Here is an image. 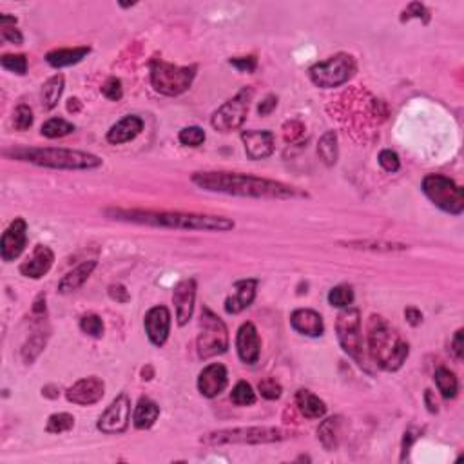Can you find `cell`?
Wrapping results in <instances>:
<instances>
[{"label":"cell","instance_id":"6da1fadb","mask_svg":"<svg viewBox=\"0 0 464 464\" xmlns=\"http://www.w3.org/2000/svg\"><path fill=\"white\" fill-rule=\"evenodd\" d=\"M193 184L209 193L231 194V196L243 198H272V200H289V198L307 196L299 193L298 189L289 187L276 180L258 178L252 175H241V172L209 171L194 172Z\"/></svg>","mask_w":464,"mask_h":464},{"label":"cell","instance_id":"7a4b0ae2","mask_svg":"<svg viewBox=\"0 0 464 464\" xmlns=\"http://www.w3.org/2000/svg\"><path fill=\"white\" fill-rule=\"evenodd\" d=\"M105 214L118 221L151 225V227L180 228V231H209L227 232L234 228V221L224 216L194 214V212H153V210L109 209Z\"/></svg>","mask_w":464,"mask_h":464},{"label":"cell","instance_id":"3957f363","mask_svg":"<svg viewBox=\"0 0 464 464\" xmlns=\"http://www.w3.org/2000/svg\"><path fill=\"white\" fill-rule=\"evenodd\" d=\"M368 354L374 363L386 372H397L410 354V345L403 336L383 318L372 315L368 321Z\"/></svg>","mask_w":464,"mask_h":464},{"label":"cell","instance_id":"277c9868","mask_svg":"<svg viewBox=\"0 0 464 464\" xmlns=\"http://www.w3.org/2000/svg\"><path fill=\"white\" fill-rule=\"evenodd\" d=\"M13 158L29 162L39 167L49 169H67V171H89L102 165V158L97 154L75 149H58V147H44V149H15L11 151Z\"/></svg>","mask_w":464,"mask_h":464},{"label":"cell","instance_id":"5b68a950","mask_svg":"<svg viewBox=\"0 0 464 464\" xmlns=\"http://www.w3.org/2000/svg\"><path fill=\"white\" fill-rule=\"evenodd\" d=\"M287 430L276 426H247V428H228L210 432L203 435L202 442L207 446H224V444H271L289 439Z\"/></svg>","mask_w":464,"mask_h":464},{"label":"cell","instance_id":"8992f818","mask_svg":"<svg viewBox=\"0 0 464 464\" xmlns=\"http://www.w3.org/2000/svg\"><path fill=\"white\" fill-rule=\"evenodd\" d=\"M196 66H175L154 58L151 62V83L154 91L165 97H178L191 89L196 79Z\"/></svg>","mask_w":464,"mask_h":464},{"label":"cell","instance_id":"52a82bcc","mask_svg":"<svg viewBox=\"0 0 464 464\" xmlns=\"http://www.w3.org/2000/svg\"><path fill=\"white\" fill-rule=\"evenodd\" d=\"M421 189L430 202L448 214L459 216L464 210V193L459 184L444 175H426Z\"/></svg>","mask_w":464,"mask_h":464},{"label":"cell","instance_id":"ba28073f","mask_svg":"<svg viewBox=\"0 0 464 464\" xmlns=\"http://www.w3.org/2000/svg\"><path fill=\"white\" fill-rule=\"evenodd\" d=\"M357 71L355 58L348 53H337L327 60L318 62L308 69L312 83L315 88L321 89H334L346 83Z\"/></svg>","mask_w":464,"mask_h":464},{"label":"cell","instance_id":"9c48e42d","mask_svg":"<svg viewBox=\"0 0 464 464\" xmlns=\"http://www.w3.org/2000/svg\"><path fill=\"white\" fill-rule=\"evenodd\" d=\"M196 350L200 360H210L228 350V330L209 307L200 314V334L196 339Z\"/></svg>","mask_w":464,"mask_h":464},{"label":"cell","instance_id":"30bf717a","mask_svg":"<svg viewBox=\"0 0 464 464\" xmlns=\"http://www.w3.org/2000/svg\"><path fill=\"white\" fill-rule=\"evenodd\" d=\"M337 341L343 350L350 355L360 367H367L363 348V334H361V314L355 307L341 308L336 320Z\"/></svg>","mask_w":464,"mask_h":464},{"label":"cell","instance_id":"8fae6325","mask_svg":"<svg viewBox=\"0 0 464 464\" xmlns=\"http://www.w3.org/2000/svg\"><path fill=\"white\" fill-rule=\"evenodd\" d=\"M254 98V89L243 88L236 97L219 105L210 116V125L219 132H231L240 129L247 120L250 102Z\"/></svg>","mask_w":464,"mask_h":464},{"label":"cell","instance_id":"7c38bea8","mask_svg":"<svg viewBox=\"0 0 464 464\" xmlns=\"http://www.w3.org/2000/svg\"><path fill=\"white\" fill-rule=\"evenodd\" d=\"M129 421H131V399L128 394H120L105 408V412L98 419L97 428L107 435L123 434L129 428Z\"/></svg>","mask_w":464,"mask_h":464},{"label":"cell","instance_id":"4fadbf2b","mask_svg":"<svg viewBox=\"0 0 464 464\" xmlns=\"http://www.w3.org/2000/svg\"><path fill=\"white\" fill-rule=\"evenodd\" d=\"M27 245V224L24 218H15L6 228L0 240V256L6 263H11L22 254Z\"/></svg>","mask_w":464,"mask_h":464},{"label":"cell","instance_id":"5bb4252c","mask_svg":"<svg viewBox=\"0 0 464 464\" xmlns=\"http://www.w3.org/2000/svg\"><path fill=\"white\" fill-rule=\"evenodd\" d=\"M105 394V383L102 381L100 377L91 376L83 377L75 385L69 386L66 390V399L69 403L79 404V407H91L97 404Z\"/></svg>","mask_w":464,"mask_h":464},{"label":"cell","instance_id":"9a60e30c","mask_svg":"<svg viewBox=\"0 0 464 464\" xmlns=\"http://www.w3.org/2000/svg\"><path fill=\"white\" fill-rule=\"evenodd\" d=\"M145 334L154 346H163L171 334V312L163 305L149 308L144 318Z\"/></svg>","mask_w":464,"mask_h":464},{"label":"cell","instance_id":"2e32d148","mask_svg":"<svg viewBox=\"0 0 464 464\" xmlns=\"http://www.w3.org/2000/svg\"><path fill=\"white\" fill-rule=\"evenodd\" d=\"M198 392L207 399L218 397L228 385L227 368L221 363H210L198 376Z\"/></svg>","mask_w":464,"mask_h":464},{"label":"cell","instance_id":"e0dca14e","mask_svg":"<svg viewBox=\"0 0 464 464\" xmlns=\"http://www.w3.org/2000/svg\"><path fill=\"white\" fill-rule=\"evenodd\" d=\"M194 301H196V280H184L175 287L172 303H175L176 323L184 327L193 318Z\"/></svg>","mask_w":464,"mask_h":464},{"label":"cell","instance_id":"ac0fdd59","mask_svg":"<svg viewBox=\"0 0 464 464\" xmlns=\"http://www.w3.org/2000/svg\"><path fill=\"white\" fill-rule=\"evenodd\" d=\"M236 350L240 360L245 364L258 363L259 354H261V341H259L258 329L254 327V323L247 321L238 329Z\"/></svg>","mask_w":464,"mask_h":464},{"label":"cell","instance_id":"d6986e66","mask_svg":"<svg viewBox=\"0 0 464 464\" xmlns=\"http://www.w3.org/2000/svg\"><path fill=\"white\" fill-rule=\"evenodd\" d=\"M241 142L250 160H265L274 153V135L271 131H241Z\"/></svg>","mask_w":464,"mask_h":464},{"label":"cell","instance_id":"ffe728a7","mask_svg":"<svg viewBox=\"0 0 464 464\" xmlns=\"http://www.w3.org/2000/svg\"><path fill=\"white\" fill-rule=\"evenodd\" d=\"M53 263H55V252L48 245H36L31 258L20 265V274L31 280H40L51 271Z\"/></svg>","mask_w":464,"mask_h":464},{"label":"cell","instance_id":"44dd1931","mask_svg":"<svg viewBox=\"0 0 464 464\" xmlns=\"http://www.w3.org/2000/svg\"><path fill=\"white\" fill-rule=\"evenodd\" d=\"M258 280H241L234 283V294L225 299V312L227 314H240L249 308L256 299Z\"/></svg>","mask_w":464,"mask_h":464},{"label":"cell","instance_id":"7402d4cb","mask_svg":"<svg viewBox=\"0 0 464 464\" xmlns=\"http://www.w3.org/2000/svg\"><path fill=\"white\" fill-rule=\"evenodd\" d=\"M290 325L301 336L307 337H320L325 332V323L320 312L312 308H298L290 315Z\"/></svg>","mask_w":464,"mask_h":464},{"label":"cell","instance_id":"603a6c76","mask_svg":"<svg viewBox=\"0 0 464 464\" xmlns=\"http://www.w3.org/2000/svg\"><path fill=\"white\" fill-rule=\"evenodd\" d=\"M142 131H144V120L140 116L129 114V116H123L120 122L114 123L113 128L107 131V142L113 145L128 144V142L135 140Z\"/></svg>","mask_w":464,"mask_h":464},{"label":"cell","instance_id":"cb8c5ba5","mask_svg":"<svg viewBox=\"0 0 464 464\" xmlns=\"http://www.w3.org/2000/svg\"><path fill=\"white\" fill-rule=\"evenodd\" d=\"M97 268V259H88V261L80 263L79 267L69 271L66 276L58 281V292L60 294H71L83 287V283L91 278L93 271Z\"/></svg>","mask_w":464,"mask_h":464},{"label":"cell","instance_id":"d4e9b609","mask_svg":"<svg viewBox=\"0 0 464 464\" xmlns=\"http://www.w3.org/2000/svg\"><path fill=\"white\" fill-rule=\"evenodd\" d=\"M89 53H91V48H88V46L53 49V51L46 55V62L51 67H55V69H60V67L75 66V64H79V62H82L83 58L88 57Z\"/></svg>","mask_w":464,"mask_h":464},{"label":"cell","instance_id":"484cf974","mask_svg":"<svg viewBox=\"0 0 464 464\" xmlns=\"http://www.w3.org/2000/svg\"><path fill=\"white\" fill-rule=\"evenodd\" d=\"M296 407H298L299 414L307 419H321L327 414V404L323 399L305 388L296 392Z\"/></svg>","mask_w":464,"mask_h":464},{"label":"cell","instance_id":"4316f807","mask_svg":"<svg viewBox=\"0 0 464 464\" xmlns=\"http://www.w3.org/2000/svg\"><path fill=\"white\" fill-rule=\"evenodd\" d=\"M160 417V407L149 397H140L132 412V425L138 430L153 428L154 423Z\"/></svg>","mask_w":464,"mask_h":464},{"label":"cell","instance_id":"83f0119b","mask_svg":"<svg viewBox=\"0 0 464 464\" xmlns=\"http://www.w3.org/2000/svg\"><path fill=\"white\" fill-rule=\"evenodd\" d=\"M339 434H341V417L339 416L329 417L318 428V439L327 451H334L339 446Z\"/></svg>","mask_w":464,"mask_h":464},{"label":"cell","instance_id":"f1b7e54d","mask_svg":"<svg viewBox=\"0 0 464 464\" xmlns=\"http://www.w3.org/2000/svg\"><path fill=\"white\" fill-rule=\"evenodd\" d=\"M64 83H66V79H64V75L58 73V75L51 76V79L42 86L40 100H42V107H44L46 111H51L57 107L62 93H64Z\"/></svg>","mask_w":464,"mask_h":464},{"label":"cell","instance_id":"f546056e","mask_svg":"<svg viewBox=\"0 0 464 464\" xmlns=\"http://www.w3.org/2000/svg\"><path fill=\"white\" fill-rule=\"evenodd\" d=\"M339 245L350 247V249H360V250H372V252H395V250L408 249V245H404V243H394V241H383V240L339 241Z\"/></svg>","mask_w":464,"mask_h":464},{"label":"cell","instance_id":"4dcf8cb0","mask_svg":"<svg viewBox=\"0 0 464 464\" xmlns=\"http://www.w3.org/2000/svg\"><path fill=\"white\" fill-rule=\"evenodd\" d=\"M435 385H437V390L441 392V395L444 399H453L457 394H459V379L453 372H451L450 368L446 367H439L435 370Z\"/></svg>","mask_w":464,"mask_h":464},{"label":"cell","instance_id":"1f68e13d","mask_svg":"<svg viewBox=\"0 0 464 464\" xmlns=\"http://www.w3.org/2000/svg\"><path fill=\"white\" fill-rule=\"evenodd\" d=\"M49 339L48 330L39 329L36 332H33L29 336V339L26 341V345L22 346V360L26 364H31L33 361L42 354V350L46 348V343Z\"/></svg>","mask_w":464,"mask_h":464},{"label":"cell","instance_id":"d6a6232c","mask_svg":"<svg viewBox=\"0 0 464 464\" xmlns=\"http://www.w3.org/2000/svg\"><path fill=\"white\" fill-rule=\"evenodd\" d=\"M318 154L327 165H334L339 156V149H337V135L334 131H327L320 138L318 144Z\"/></svg>","mask_w":464,"mask_h":464},{"label":"cell","instance_id":"836d02e7","mask_svg":"<svg viewBox=\"0 0 464 464\" xmlns=\"http://www.w3.org/2000/svg\"><path fill=\"white\" fill-rule=\"evenodd\" d=\"M75 132V125L64 118H49L48 122L42 123L40 128V135L49 138V140H55V138H64V136Z\"/></svg>","mask_w":464,"mask_h":464},{"label":"cell","instance_id":"e575fe53","mask_svg":"<svg viewBox=\"0 0 464 464\" xmlns=\"http://www.w3.org/2000/svg\"><path fill=\"white\" fill-rule=\"evenodd\" d=\"M329 303L330 307L336 308H346L352 307L354 303V290L350 285H337L329 292Z\"/></svg>","mask_w":464,"mask_h":464},{"label":"cell","instance_id":"d590c367","mask_svg":"<svg viewBox=\"0 0 464 464\" xmlns=\"http://www.w3.org/2000/svg\"><path fill=\"white\" fill-rule=\"evenodd\" d=\"M231 401L236 407H252L256 403V392L254 388L247 381L236 383V386L231 392Z\"/></svg>","mask_w":464,"mask_h":464},{"label":"cell","instance_id":"8d00e7d4","mask_svg":"<svg viewBox=\"0 0 464 464\" xmlns=\"http://www.w3.org/2000/svg\"><path fill=\"white\" fill-rule=\"evenodd\" d=\"M75 426V417L67 412L60 414H53L49 416L48 425H46V432L48 434H64V432H69Z\"/></svg>","mask_w":464,"mask_h":464},{"label":"cell","instance_id":"74e56055","mask_svg":"<svg viewBox=\"0 0 464 464\" xmlns=\"http://www.w3.org/2000/svg\"><path fill=\"white\" fill-rule=\"evenodd\" d=\"M80 330H82L86 336L95 337V339H100L104 336V321H102L100 315L97 314H86L82 315V320H80Z\"/></svg>","mask_w":464,"mask_h":464},{"label":"cell","instance_id":"f35d334b","mask_svg":"<svg viewBox=\"0 0 464 464\" xmlns=\"http://www.w3.org/2000/svg\"><path fill=\"white\" fill-rule=\"evenodd\" d=\"M178 140L185 147H200L205 142V131L198 125H189V128L182 129Z\"/></svg>","mask_w":464,"mask_h":464},{"label":"cell","instance_id":"ab89813d","mask_svg":"<svg viewBox=\"0 0 464 464\" xmlns=\"http://www.w3.org/2000/svg\"><path fill=\"white\" fill-rule=\"evenodd\" d=\"M0 66L15 75L24 76L27 73V57L26 55H4L0 58Z\"/></svg>","mask_w":464,"mask_h":464},{"label":"cell","instance_id":"60d3db41","mask_svg":"<svg viewBox=\"0 0 464 464\" xmlns=\"http://www.w3.org/2000/svg\"><path fill=\"white\" fill-rule=\"evenodd\" d=\"M412 18H417V20H423V24L430 22V11L425 4H421V2H412V4H408L407 8L403 9V13H401V22H408V20H412Z\"/></svg>","mask_w":464,"mask_h":464},{"label":"cell","instance_id":"b9f144b4","mask_svg":"<svg viewBox=\"0 0 464 464\" xmlns=\"http://www.w3.org/2000/svg\"><path fill=\"white\" fill-rule=\"evenodd\" d=\"M33 120H35V116H33V111H31L29 105L20 104L17 109H15L13 125L17 131H27V129L33 125Z\"/></svg>","mask_w":464,"mask_h":464},{"label":"cell","instance_id":"7bdbcfd3","mask_svg":"<svg viewBox=\"0 0 464 464\" xmlns=\"http://www.w3.org/2000/svg\"><path fill=\"white\" fill-rule=\"evenodd\" d=\"M258 392L261 394V397L268 399V401H276V399L281 397V388L280 383L276 379H272V377H265L261 381L258 383Z\"/></svg>","mask_w":464,"mask_h":464},{"label":"cell","instance_id":"ee69618b","mask_svg":"<svg viewBox=\"0 0 464 464\" xmlns=\"http://www.w3.org/2000/svg\"><path fill=\"white\" fill-rule=\"evenodd\" d=\"M102 95H104L107 100L111 102H120L123 97V88H122V80L116 79V76H111L104 82V86L100 88Z\"/></svg>","mask_w":464,"mask_h":464},{"label":"cell","instance_id":"f6af8a7d","mask_svg":"<svg viewBox=\"0 0 464 464\" xmlns=\"http://www.w3.org/2000/svg\"><path fill=\"white\" fill-rule=\"evenodd\" d=\"M283 138L287 144H294V142H298L303 135H305V125H303L299 120H290V122H285L283 128Z\"/></svg>","mask_w":464,"mask_h":464},{"label":"cell","instance_id":"bcb514c9","mask_svg":"<svg viewBox=\"0 0 464 464\" xmlns=\"http://www.w3.org/2000/svg\"><path fill=\"white\" fill-rule=\"evenodd\" d=\"M377 160H379V165H381L386 172H397L399 167H401L399 154L392 149H383Z\"/></svg>","mask_w":464,"mask_h":464},{"label":"cell","instance_id":"7dc6e473","mask_svg":"<svg viewBox=\"0 0 464 464\" xmlns=\"http://www.w3.org/2000/svg\"><path fill=\"white\" fill-rule=\"evenodd\" d=\"M234 69L241 71V73H254L256 67H258V58L254 55H249V57H234L228 60Z\"/></svg>","mask_w":464,"mask_h":464},{"label":"cell","instance_id":"c3c4849f","mask_svg":"<svg viewBox=\"0 0 464 464\" xmlns=\"http://www.w3.org/2000/svg\"><path fill=\"white\" fill-rule=\"evenodd\" d=\"M0 29H2V40H4V42H9V44H15V46H22L24 36L22 33H20V29H17L15 26H0Z\"/></svg>","mask_w":464,"mask_h":464},{"label":"cell","instance_id":"681fc988","mask_svg":"<svg viewBox=\"0 0 464 464\" xmlns=\"http://www.w3.org/2000/svg\"><path fill=\"white\" fill-rule=\"evenodd\" d=\"M107 292H109V298L116 303H128L129 299H131L128 289H125L122 283H113Z\"/></svg>","mask_w":464,"mask_h":464},{"label":"cell","instance_id":"f907efd6","mask_svg":"<svg viewBox=\"0 0 464 464\" xmlns=\"http://www.w3.org/2000/svg\"><path fill=\"white\" fill-rule=\"evenodd\" d=\"M464 330L459 329L456 332V336H453V339H451V352H453V355H456V360H463L464 357Z\"/></svg>","mask_w":464,"mask_h":464},{"label":"cell","instance_id":"816d5d0a","mask_svg":"<svg viewBox=\"0 0 464 464\" xmlns=\"http://www.w3.org/2000/svg\"><path fill=\"white\" fill-rule=\"evenodd\" d=\"M276 105H278L276 95H268V97L258 105V114H259V116H268L272 111L276 109Z\"/></svg>","mask_w":464,"mask_h":464},{"label":"cell","instance_id":"f5cc1de1","mask_svg":"<svg viewBox=\"0 0 464 464\" xmlns=\"http://www.w3.org/2000/svg\"><path fill=\"white\" fill-rule=\"evenodd\" d=\"M419 430L416 428H410L404 432V437H403V456H401V460H404V457L408 456V451H410V448H412V444L416 442V439L419 437Z\"/></svg>","mask_w":464,"mask_h":464},{"label":"cell","instance_id":"db71d44e","mask_svg":"<svg viewBox=\"0 0 464 464\" xmlns=\"http://www.w3.org/2000/svg\"><path fill=\"white\" fill-rule=\"evenodd\" d=\"M404 318H407V321L412 325V327H419V325L423 323V312L416 307L404 308Z\"/></svg>","mask_w":464,"mask_h":464},{"label":"cell","instance_id":"11a10c76","mask_svg":"<svg viewBox=\"0 0 464 464\" xmlns=\"http://www.w3.org/2000/svg\"><path fill=\"white\" fill-rule=\"evenodd\" d=\"M31 312H33L35 315H44L46 314V296H44V294H40L39 298L35 299L33 307H31Z\"/></svg>","mask_w":464,"mask_h":464},{"label":"cell","instance_id":"9f6ffc18","mask_svg":"<svg viewBox=\"0 0 464 464\" xmlns=\"http://www.w3.org/2000/svg\"><path fill=\"white\" fill-rule=\"evenodd\" d=\"M425 403H426V407H428V412H432V414L439 412L437 401L434 399V392H432V390H426L425 392Z\"/></svg>","mask_w":464,"mask_h":464},{"label":"cell","instance_id":"6f0895ef","mask_svg":"<svg viewBox=\"0 0 464 464\" xmlns=\"http://www.w3.org/2000/svg\"><path fill=\"white\" fill-rule=\"evenodd\" d=\"M42 395L49 399H57L58 395H60V390H58L57 385H48L42 388Z\"/></svg>","mask_w":464,"mask_h":464},{"label":"cell","instance_id":"680465c9","mask_svg":"<svg viewBox=\"0 0 464 464\" xmlns=\"http://www.w3.org/2000/svg\"><path fill=\"white\" fill-rule=\"evenodd\" d=\"M80 109H82V104H80L79 98H69L67 100V111L69 113H79Z\"/></svg>","mask_w":464,"mask_h":464},{"label":"cell","instance_id":"91938a15","mask_svg":"<svg viewBox=\"0 0 464 464\" xmlns=\"http://www.w3.org/2000/svg\"><path fill=\"white\" fill-rule=\"evenodd\" d=\"M17 24V18L11 17V15H0V26H15Z\"/></svg>","mask_w":464,"mask_h":464},{"label":"cell","instance_id":"94428289","mask_svg":"<svg viewBox=\"0 0 464 464\" xmlns=\"http://www.w3.org/2000/svg\"><path fill=\"white\" fill-rule=\"evenodd\" d=\"M145 374H147V376H149V379H151V376H153V368H151V367L144 368V370H142V376H145Z\"/></svg>","mask_w":464,"mask_h":464}]
</instances>
